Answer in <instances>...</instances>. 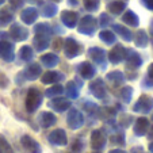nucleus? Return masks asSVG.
Wrapping results in <instances>:
<instances>
[{
  "label": "nucleus",
  "mask_w": 153,
  "mask_h": 153,
  "mask_svg": "<svg viewBox=\"0 0 153 153\" xmlns=\"http://www.w3.org/2000/svg\"><path fill=\"white\" fill-rule=\"evenodd\" d=\"M43 100V94L37 88H30L27 91L26 95V102H25V106H26V110L29 113H34L39 108V106L42 104Z\"/></svg>",
  "instance_id": "f257e3e1"
},
{
  "label": "nucleus",
  "mask_w": 153,
  "mask_h": 153,
  "mask_svg": "<svg viewBox=\"0 0 153 153\" xmlns=\"http://www.w3.org/2000/svg\"><path fill=\"white\" fill-rule=\"evenodd\" d=\"M98 29V20L92 15H85L79 20L77 31L84 35H94V33Z\"/></svg>",
  "instance_id": "f03ea898"
},
{
  "label": "nucleus",
  "mask_w": 153,
  "mask_h": 153,
  "mask_svg": "<svg viewBox=\"0 0 153 153\" xmlns=\"http://www.w3.org/2000/svg\"><path fill=\"white\" fill-rule=\"evenodd\" d=\"M152 108H153V98L149 95H141L133 106L134 113H140V114H148Z\"/></svg>",
  "instance_id": "7ed1b4c3"
},
{
  "label": "nucleus",
  "mask_w": 153,
  "mask_h": 153,
  "mask_svg": "<svg viewBox=\"0 0 153 153\" xmlns=\"http://www.w3.org/2000/svg\"><path fill=\"white\" fill-rule=\"evenodd\" d=\"M67 123L72 130L80 129V127L84 125V115L81 114V111L77 110V108H71L68 115H67Z\"/></svg>",
  "instance_id": "20e7f679"
},
{
  "label": "nucleus",
  "mask_w": 153,
  "mask_h": 153,
  "mask_svg": "<svg viewBox=\"0 0 153 153\" xmlns=\"http://www.w3.org/2000/svg\"><path fill=\"white\" fill-rule=\"evenodd\" d=\"M81 48L79 45V42L75 38L69 37L64 41V53L67 56V58H75L80 54Z\"/></svg>",
  "instance_id": "39448f33"
},
{
  "label": "nucleus",
  "mask_w": 153,
  "mask_h": 153,
  "mask_svg": "<svg viewBox=\"0 0 153 153\" xmlns=\"http://www.w3.org/2000/svg\"><path fill=\"white\" fill-rule=\"evenodd\" d=\"M0 58L4 60L6 62H12L15 58L14 53V45L7 39L0 41Z\"/></svg>",
  "instance_id": "423d86ee"
},
{
  "label": "nucleus",
  "mask_w": 153,
  "mask_h": 153,
  "mask_svg": "<svg viewBox=\"0 0 153 153\" xmlns=\"http://www.w3.org/2000/svg\"><path fill=\"white\" fill-rule=\"evenodd\" d=\"M107 144V137L103 134L102 130H94L91 133V148L95 152H100Z\"/></svg>",
  "instance_id": "0eeeda50"
},
{
  "label": "nucleus",
  "mask_w": 153,
  "mask_h": 153,
  "mask_svg": "<svg viewBox=\"0 0 153 153\" xmlns=\"http://www.w3.org/2000/svg\"><path fill=\"white\" fill-rule=\"evenodd\" d=\"M10 37L16 42H22L29 38V30L23 27L20 23H12L11 29H10Z\"/></svg>",
  "instance_id": "6e6552de"
},
{
  "label": "nucleus",
  "mask_w": 153,
  "mask_h": 153,
  "mask_svg": "<svg viewBox=\"0 0 153 153\" xmlns=\"http://www.w3.org/2000/svg\"><path fill=\"white\" fill-rule=\"evenodd\" d=\"M49 142L52 145H56V146H65L68 144V137H67V133L65 130L62 129H56L53 130L52 133L49 134L48 137Z\"/></svg>",
  "instance_id": "1a4fd4ad"
},
{
  "label": "nucleus",
  "mask_w": 153,
  "mask_h": 153,
  "mask_svg": "<svg viewBox=\"0 0 153 153\" xmlns=\"http://www.w3.org/2000/svg\"><path fill=\"white\" fill-rule=\"evenodd\" d=\"M88 56L90 58L94 61L95 64L100 65L102 68H106V52H104L102 48H98V46H94V48H90L88 49Z\"/></svg>",
  "instance_id": "9d476101"
},
{
  "label": "nucleus",
  "mask_w": 153,
  "mask_h": 153,
  "mask_svg": "<svg viewBox=\"0 0 153 153\" xmlns=\"http://www.w3.org/2000/svg\"><path fill=\"white\" fill-rule=\"evenodd\" d=\"M20 144H22V146L26 149L27 153H42L41 145L38 144L33 137L27 136V134L22 136V138H20Z\"/></svg>",
  "instance_id": "9b49d317"
},
{
  "label": "nucleus",
  "mask_w": 153,
  "mask_h": 153,
  "mask_svg": "<svg viewBox=\"0 0 153 153\" xmlns=\"http://www.w3.org/2000/svg\"><path fill=\"white\" fill-rule=\"evenodd\" d=\"M90 91L96 99H104L107 95L106 85H104V81L102 79H96L90 84Z\"/></svg>",
  "instance_id": "f8f14e48"
},
{
  "label": "nucleus",
  "mask_w": 153,
  "mask_h": 153,
  "mask_svg": "<svg viewBox=\"0 0 153 153\" xmlns=\"http://www.w3.org/2000/svg\"><path fill=\"white\" fill-rule=\"evenodd\" d=\"M125 57H126V49L119 43L115 45L108 53V61L111 64H119L121 61L125 60Z\"/></svg>",
  "instance_id": "ddd939ff"
},
{
  "label": "nucleus",
  "mask_w": 153,
  "mask_h": 153,
  "mask_svg": "<svg viewBox=\"0 0 153 153\" xmlns=\"http://www.w3.org/2000/svg\"><path fill=\"white\" fill-rule=\"evenodd\" d=\"M61 22L67 27L73 29V27L77 26L79 23V15L75 11H69V10H65V11L61 12Z\"/></svg>",
  "instance_id": "4468645a"
},
{
  "label": "nucleus",
  "mask_w": 153,
  "mask_h": 153,
  "mask_svg": "<svg viewBox=\"0 0 153 153\" xmlns=\"http://www.w3.org/2000/svg\"><path fill=\"white\" fill-rule=\"evenodd\" d=\"M77 73L83 79H87V80H88V79H92L94 76L96 75V69L91 62L84 61V62H81L77 65Z\"/></svg>",
  "instance_id": "2eb2a0df"
},
{
  "label": "nucleus",
  "mask_w": 153,
  "mask_h": 153,
  "mask_svg": "<svg viewBox=\"0 0 153 153\" xmlns=\"http://www.w3.org/2000/svg\"><path fill=\"white\" fill-rule=\"evenodd\" d=\"M49 106L52 107L53 110H56L57 113H64L71 108V100L69 99H65V98H54L53 100H50Z\"/></svg>",
  "instance_id": "dca6fc26"
},
{
  "label": "nucleus",
  "mask_w": 153,
  "mask_h": 153,
  "mask_svg": "<svg viewBox=\"0 0 153 153\" xmlns=\"http://www.w3.org/2000/svg\"><path fill=\"white\" fill-rule=\"evenodd\" d=\"M38 10L34 7H27L22 11L20 14V19L23 20V23L26 25H34V22L38 19Z\"/></svg>",
  "instance_id": "f3484780"
},
{
  "label": "nucleus",
  "mask_w": 153,
  "mask_h": 153,
  "mask_svg": "<svg viewBox=\"0 0 153 153\" xmlns=\"http://www.w3.org/2000/svg\"><path fill=\"white\" fill-rule=\"evenodd\" d=\"M127 62V67L131 68H140L142 65V58L137 52L131 49H126V57H125Z\"/></svg>",
  "instance_id": "a211bd4d"
},
{
  "label": "nucleus",
  "mask_w": 153,
  "mask_h": 153,
  "mask_svg": "<svg viewBox=\"0 0 153 153\" xmlns=\"http://www.w3.org/2000/svg\"><path fill=\"white\" fill-rule=\"evenodd\" d=\"M38 122H39L41 127L48 129V127L56 125L57 118H56V115L53 113H50V111H43V113H41L39 117H38Z\"/></svg>",
  "instance_id": "6ab92c4d"
},
{
  "label": "nucleus",
  "mask_w": 153,
  "mask_h": 153,
  "mask_svg": "<svg viewBox=\"0 0 153 153\" xmlns=\"http://www.w3.org/2000/svg\"><path fill=\"white\" fill-rule=\"evenodd\" d=\"M33 43H34V49L37 52H43L45 49H48L50 45V37L49 35H42V34H35L34 39H33Z\"/></svg>",
  "instance_id": "aec40b11"
},
{
  "label": "nucleus",
  "mask_w": 153,
  "mask_h": 153,
  "mask_svg": "<svg viewBox=\"0 0 153 153\" xmlns=\"http://www.w3.org/2000/svg\"><path fill=\"white\" fill-rule=\"evenodd\" d=\"M149 121H148L145 117H141V118H138L136 121V123H134V127H133V131L136 136L138 137H142L145 136V134L148 133V130H149Z\"/></svg>",
  "instance_id": "412c9836"
},
{
  "label": "nucleus",
  "mask_w": 153,
  "mask_h": 153,
  "mask_svg": "<svg viewBox=\"0 0 153 153\" xmlns=\"http://www.w3.org/2000/svg\"><path fill=\"white\" fill-rule=\"evenodd\" d=\"M23 75H25V77H26L27 80H31V81L37 80V79L42 75V68H41L39 64L33 62L26 68V71L23 72Z\"/></svg>",
  "instance_id": "4be33fe9"
},
{
  "label": "nucleus",
  "mask_w": 153,
  "mask_h": 153,
  "mask_svg": "<svg viewBox=\"0 0 153 153\" xmlns=\"http://www.w3.org/2000/svg\"><path fill=\"white\" fill-rule=\"evenodd\" d=\"M64 79V75L61 72H54V71H50V72H45L41 77V81L43 84H57L58 81H61Z\"/></svg>",
  "instance_id": "5701e85b"
},
{
  "label": "nucleus",
  "mask_w": 153,
  "mask_h": 153,
  "mask_svg": "<svg viewBox=\"0 0 153 153\" xmlns=\"http://www.w3.org/2000/svg\"><path fill=\"white\" fill-rule=\"evenodd\" d=\"M107 10L114 15H121L126 10V3L122 0H114V1L107 4Z\"/></svg>",
  "instance_id": "b1692460"
},
{
  "label": "nucleus",
  "mask_w": 153,
  "mask_h": 153,
  "mask_svg": "<svg viewBox=\"0 0 153 153\" xmlns=\"http://www.w3.org/2000/svg\"><path fill=\"white\" fill-rule=\"evenodd\" d=\"M41 62L46 68H53L60 62V58H58V56L54 54V53H48V54L41 56Z\"/></svg>",
  "instance_id": "393cba45"
},
{
  "label": "nucleus",
  "mask_w": 153,
  "mask_h": 153,
  "mask_svg": "<svg viewBox=\"0 0 153 153\" xmlns=\"http://www.w3.org/2000/svg\"><path fill=\"white\" fill-rule=\"evenodd\" d=\"M122 22H125L126 25H129V26H131V27H137L140 25L138 16H137V14L133 12L131 10L126 11L123 15H122Z\"/></svg>",
  "instance_id": "a878e982"
},
{
  "label": "nucleus",
  "mask_w": 153,
  "mask_h": 153,
  "mask_svg": "<svg viewBox=\"0 0 153 153\" xmlns=\"http://www.w3.org/2000/svg\"><path fill=\"white\" fill-rule=\"evenodd\" d=\"M107 80L110 81L113 85H121V84L125 83V75L121 72V71H113V72L107 73Z\"/></svg>",
  "instance_id": "bb28decb"
},
{
  "label": "nucleus",
  "mask_w": 153,
  "mask_h": 153,
  "mask_svg": "<svg viewBox=\"0 0 153 153\" xmlns=\"http://www.w3.org/2000/svg\"><path fill=\"white\" fill-rule=\"evenodd\" d=\"M113 30L115 33H118V34L121 35L122 39L127 41V42H130V41L133 39V33H131V30H129L127 27L122 26V25H114Z\"/></svg>",
  "instance_id": "cd10ccee"
},
{
  "label": "nucleus",
  "mask_w": 153,
  "mask_h": 153,
  "mask_svg": "<svg viewBox=\"0 0 153 153\" xmlns=\"http://www.w3.org/2000/svg\"><path fill=\"white\" fill-rule=\"evenodd\" d=\"M58 8L57 4L52 3V1H46V3L42 4V15L45 18H53L56 14H57Z\"/></svg>",
  "instance_id": "c85d7f7f"
},
{
  "label": "nucleus",
  "mask_w": 153,
  "mask_h": 153,
  "mask_svg": "<svg viewBox=\"0 0 153 153\" xmlns=\"http://www.w3.org/2000/svg\"><path fill=\"white\" fill-rule=\"evenodd\" d=\"M14 20V14L8 8L0 10V26H7Z\"/></svg>",
  "instance_id": "c756f323"
},
{
  "label": "nucleus",
  "mask_w": 153,
  "mask_h": 153,
  "mask_svg": "<svg viewBox=\"0 0 153 153\" xmlns=\"http://www.w3.org/2000/svg\"><path fill=\"white\" fill-rule=\"evenodd\" d=\"M99 38H100L104 43H107V45H113L117 41L115 34H114L113 31H110V30H103V31H100L99 33Z\"/></svg>",
  "instance_id": "7c9ffc66"
},
{
  "label": "nucleus",
  "mask_w": 153,
  "mask_h": 153,
  "mask_svg": "<svg viewBox=\"0 0 153 153\" xmlns=\"http://www.w3.org/2000/svg\"><path fill=\"white\" fill-rule=\"evenodd\" d=\"M19 57L22 61H26V62H30V61L33 60V57H34V52H33V49L30 46H22L19 50Z\"/></svg>",
  "instance_id": "2f4dec72"
},
{
  "label": "nucleus",
  "mask_w": 153,
  "mask_h": 153,
  "mask_svg": "<svg viewBox=\"0 0 153 153\" xmlns=\"http://www.w3.org/2000/svg\"><path fill=\"white\" fill-rule=\"evenodd\" d=\"M62 92H64V87L61 85V84H54L53 87L48 88V90L45 91V94H43V95L46 96V98H56V96L61 95Z\"/></svg>",
  "instance_id": "473e14b6"
},
{
  "label": "nucleus",
  "mask_w": 153,
  "mask_h": 153,
  "mask_svg": "<svg viewBox=\"0 0 153 153\" xmlns=\"http://www.w3.org/2000/svg\"><path fill=\"white\" fill-rule=\"evenodd\" d=\"M119 98H121L122 102L125 103H130L131 102V98H133V88L131 87H123L119 91Z\"/></svg>",
  "instance_id": "72a5a7b5"
},
{
  "label": "nucleus",
  "mask_w": 153,
  "mask_h": 153,
  "mask_svg": "<svg viewBox=\"0 0 153 153\" xmlns=\"http://www.w3.org/2000/svg\"><path fill=\"white\" fill-rule=\"evenodd\" d=\"M134 42L138 48H145L148 45V34L144 31V30H140L137 31L136 38H134Z\"/></svg>",
  "instance_id": "f704fd0d"
},
{
  "label": "nucleus",
  "mask_w": 153,
  "mask_h": 153,
  "mask_svg": "<svg viewBox=\"0 0 153 153\" xmlns=\"http://www.w3.org/2000/svg\"><path fill=\"white\" fill-rule=\"evenodd\" d=\"M65 92H67V96L71 99H77L79 98V88L76 87V84L73 81H69L67 83V87H65Z\"/></svg>",
  "instance_id": "c9c22d12"
},
{
  "label": "nucleus",
  "mask_w": 153,
  "mask_h": 153,
  "mask_svg": "<svg viewBox=\"0 0 153 153\" xmlns=\"http://www.w3.org/2000/svg\"><path fill=\"white\" fill-rule=\"evenodd\" d=\"M34 33L35 34H42V35H49L52 34V27L48 23H38L34 26Z\"/></svg>",
  "instance_id": "e433bc0d"
},
{
  "label": "nucleus",
  "mask_w": 153,
  "mask_h": 153,
  "mask_svg": "<svg viewBox=\"0 0 153 153\" xmlns=\"http://www.w3.org/2000/svg\"><path fill=\"white\" fill-rule=\"evenodd\" d=\"M83 108L85 110V113H88L90 115H96V114H98V108H99V107L96 106L95 103H92V102H84V103H83Z\"/></svg>",
  "instance_id": "4c0bfd02"
},
{
  "label": "nucleus",
  "mask_w": 153,
  "mask_h": 153,
  "mask_svg": "<svg viewBox=\"0 0 153 153\" xmlns=\"http://www.w3.org/2000/svg\"><path fill=\"white\" fill-rule=\"evenodd\" d=\"M84 1V7L88 11H96L100 6V0H83Z\"/></svg>",
  "instance_id": "58836bf2"
},
{
  "label": "nucleus",
  "mask_w": 153,
  "mask_h": 153,
  "mask_svg": "<svg viewBox=\"0 0 153 153\" xmlns=\"http://www.w3.org/2000/svg\"><path fill=\"white\" fill-rule=\"evenodd\" d=\"M110 22H111V18H110V15L108 14H102L100 16H99V22H98V25L100 27H106V26H108L110 25Z\"/></svg>",
  "instance_id": "ea45409f"
},
{
  "label": "nucleus",
  "mask_w": 153,
  "mask_h": 153,
  "mask_svg": "<svg viewBox=\"0 0 153 153\" xmlns=\"http://www.w3.org/2000/svg\"><path fill=\"white\" fill-rule=\"evenodd\" d=\"M0 145H1V149H3L4 153H14L11 145L7 142V140L4 138V137H0Z\"/></svg>",
  "instance_id": "a19ab883"
},
{
  "label": "nucleus",
  "mask_w": 153,
  "mask_h": 153,
  "mask_svg": "<svg viewBox=\"0 0 153 153\" xmlns=\"http://www.w3.org/2000/svg\"><path fill=\"white\" fill-rule=\"evenodd\" d=\"M83 149H84V141L83 140H80V138H77L72 145V152L79 153V152H81Z\"/></svg>",
  "instance_id": "79ce46f5"
},
{
  "label": "nucleus",
  "mask_w": 153,
  "mask_h": 153,
  "mask_svg": "<svg viewBox=\"0 0 153 153\" xmlns=\"http://www.w3.org/2000/svg\"><path fill=\"white\" fill-rule=\"evenodd\" d=\"M110 138H111V142H114V144L122 145V146L125 145V136H123V134L118 133V134H115V136H111Z\"/></svg>",
  "instance_id": "37998d69"
},
{
  "label": "nucleus",
  "mask_w": 153,
  "mask_h": 153,
  "mask_svg": "<svg viewBox=\"0 0 153 153\" xmlns=\"http://www.w3.org/2000/svg\"><path fill=\"white\" fill-rule=\"evenodd\" d=\"M10 84V80L1 71H0V88H7Z\"/></svg>",
  "instance_id": "c03bdc74"
},
{
  "label": "nucleus",
  "mask_w": 153,
  "mask_h": 153,
  "mask_svg": "<svg viewBox=\"0 0 153 153\" xmlns=\"http://www.w3.org/2000/svg\"><path fill=\"white\" fill-rule=\"evenodd\" d=\"M25 1H26V0H10V4L12 6V8L18 10V8H22V7H23Z\"/></svg>",
  "instance_id": "a18cd8bd"
},
{
  "label": "nucleus",
  "mask_w": 153,
  "mask_h": 153,
  "mask_svg": "<svg viewBox=\"0 0 153 153\" xmlns=\"http://www.w3.org/2000/svg\"><path fill=\"white\" fill-rule=\"evenodd\" d=\"M142 3L145 4V7L149 10H153V0H142Z\"/></svg>",
  "instance_id": "49530a36"
},
{
  "label": "nucleus",
  "mask_w": 153,
  "mask_h": 153,
  "mask_svg": "<svg viewBox=\"0 0 153 153\" xmlns=\"http://www.w3.org/2000/svg\"><path fill=\"white\" fill-rule=\"evenodd\" d=\"M148 75H149L150 79H153V62L149 65V68H148Z\"/></svg>",
  "instance_id": "de8ad7c7"
},
{
  "label": "nucleus",
  "mask_w": 153,
  "mask_h": 153,
  "mask_svg": "<svg viewBox=\"0 0 153 153\" xmlns=\"http://www.w3.org/2000/svg\"><path fill=\"white\" fill-rule=\"evenodd\" d=\"M60 43H61V39H56L54 45H53V46H54V49H56V50H58V49H60Z\"/></svg>",
  "instance_id": "09e8293b"
},
{
  "label": "nucleus",
  "mask_w": 153,
  "mask_h": 153,
  "mask_svg": "<svg viewBox=\"0 0 153 153\" xmlns=\"http://www.w3.org/2000/svg\"><path fill=\"white\" fill-rule=\"evenodd\" d=\"M110 153H126L123 149H113Z\"/></svg>",
  "instance_id": "8fccbe9b"
},
{
  "label": "nucleus",
  "mask_w": 153,
  "mask_h": 153,
  "mask_svg": "<svg viewBox=\"0 0 153 153\" xmlns=\"http://www.w3.org/2000/svg\"><path fill=\"white\" fill-rule=\"evenodd\" d=\"M149 138H153V126L152 127H149Z\"/></svg>",
  "instance_id": "3c124183"
},
{
  "label": "nucleus",
  "mask_w": 153,
  "mask_h": 153,
  "mask_svg": "<svg viewBox=\"0 0 153 153\" xmlns=\"http://www.w3.org/2000/svg\"><path fill=\"white\" fill-rule=\"evenodd\" d=\"M149 150L153 153V142H150V144H149Z\"/></svg>",
  "instance_id": "603ef678"
},
{
  "label": "nucleus",
  "mask_w": 153,
  "mask_h": 153,
  "mask_svg": "<svg viewBox=\"0 0 153 153\" xmlns=\"http://www.w3.org/2000/svg\"><path fill=\"white\" fill-rule=\"evenodd\" d=\"M4 1H6V0H0V6H1V4H3Z\"/></svg>",
  "instance_id": "864d4df0"
},
{
  "label": "nucleus",
  "mask_w": 153,
  "mask_h": 153,
  "mask_svg": "<svg viewBox=\"0 0 153 153\" xmlns=\"http://www.w3.org/2000/svg\"><path fill=\"white\" fill-rule=\"evenodd\" d=\"M0 153H4V152H3V149H1V145H0Z\"/></svg>",
  "instance_id": "5fc2aeb1"
},
{
  "label": "nucleus",
  "mask_w": 153,
  "mask_h": 153,
  "mask_svg": "<svg viewBox=\"0 0 153 153\" xmlns=\"http://www.w3.org/2000/svg\"><path fill=\"white\" fill-rule=\"evenodd\" d=\"M54 1H57V3H58V1H61V0H54Z\"/></svg>",
  "instance_id": "6e6d98bb"
},
{
  "label": "nucleus",
  "mask_w": 153,
  "mask_h": 153,
  "mask_svg": "<svg viewBox=\"0 0 153 153\" xmlns=\"http://www.w3.org/2000/svg\"><path fill=\"white\" fill-rule=\"evenodd\" d=\"M152 119H153V114H152Z\"/></svg>",
  "instance_id": "4d7b16f0"
},
{
  "label": "nucleus",
  "mask_w": 153,
  "mask_h": 153,
  "mask_svg": "<svg viewBox=\"0 0 153 153\" xmlns=\"http://www.w3.org/2000/svg\"><path fill=\"white\" fill-rule=\"evenodd\" d=\"M69 153H75V152H69Z\"/></svg>",
  "instance_id": "13d9d810"
}]
</instances>
